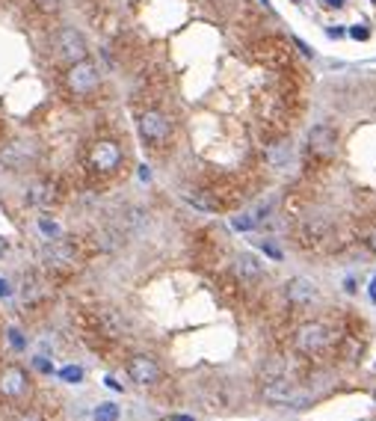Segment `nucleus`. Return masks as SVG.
I'll list each match as a JSON object with an SVG mask.
<instances>
[{
    "instance_id": "obj_1",
    "label": "nucleus",
    "mask_w": 376,
    "mask_h": 421,
    "mask_svg": "<svg viewBox=\"0 0 376 421\" xmlns=\"http://www.w3.org/2000/svg\"><path fill=\"white\" fill-rule=\"evenodd\" d=\"M98 81H101V72H98V65L89 63V60H80V63H71L69 65V74H65V83H69V90L74 95H89Z\"/></svg>"
},
{
    "instance_id": "obj_2",
    "label": "nucleus",
    "mask_w": 376,
    "mask_h": 421,
    "mask_svg": "<svg viewBox=\"0 0 376 421\" xmlns=\"http://www.w3.org/2000/svg\"><path fill=\"white\" fill-rule=\"evenodd\" d=\"M169 119H166L160 110H146V113L139 116V137L142 142H148V146H163L166 140H169Z\"/></svg>"
},
{
    "instance_id": "obj_3",
    "label": "nucleus",
    "mask_w": 376,
    "mask_h": 421,
    "mask_svg": "<svg viewBox=\"0 0 376 421\" xmlns=\"http://www.w3.org/2000/svg\"><path fill=\"white\" fill-rule=\"evenodd\" d=\"M296 350L302 353H320L329 345V327L320 324V320H308V324H300V329L293 332Z\"/></svg>"
},
{
    "instance_id": "obj_4",
    "label": "nucleus",
    "mask_w": 376,
    "mask_h": 421,
    "mask_svg": "<svg viewBox=\"0 0 376 421\" xmlns=\"http://www.w3.org/2000/svg\"><path fill=\"white\" fill-rule=\"evenodd\" d=\"M89 163H92V170L95 172H116L119 166H121V149H119V142L113 140H98L92 151H89Z\"/></svg>"
},
{
    "instance_id": "obj_5",
    "label": "nucleus",
    "mask_w": 376,
    "mask_h": 421,
    "mask_svg": "<svg viewBox=\"0 0 376 421\" xmlns=\"http://www.w3.org/2000/svg\"><path fill=\"white\" fill-rule=\"evenodd\" d=\"M128 377L134 380L137 386H142V389H148V386H157L160 383V365L154 362L151 356H146V353H137V356H130L128 362Z\"/></svg>"
},
{
    "instance_id": "obj_6",
    "label": "nucleus",
    "mask_w": 376,
    "mask_h": 421,
    "mask_svg": "<svg viewBox=\"0 0 376 421\" xmlns=\"http://www.w3.org/2000/svg\"><path fill=\"white\" fill-rule=\"evenodd\" d=\"M27 389H30V377L24 368L9 365V368L0 371V395H3L6 401H21V397L27 395Z\"/></svg>"
},
{
    "instance_id": "obj_7",
    "label": "nucleus",
    "mask_w": 376,
    "mask_h": 421,
    "mask_svg": "<svg viewBox=\"0 0 376 421\" xmlns=\"http://www.w3.org/2000/svg\"><path fill=\"white\" fill-rule=\"evenodd\" d=\"M57 51H60V57L71 65V63L86 60V51L89 48H86V39L74 27H62L57 33Z\"/></svg>"
},
{
    "instance_id": "obj_8",
    "label": "nucleus",
    "mask_w": 376,
    "mask_h": 421,
    "mask_svg": "<svg viewBox=\"0 0 376 421\" xmlns=\"http://www.w3.org/2000/svg\"><path fill=\"white\" fill-rule=\"evenodd\" d=\"M308 149H311V154L314 158H320V160H329L332 154H335V149H338V134H335V128L332 125H314L311 128V134H308Z\"/></svg>"
},
{
    "instance_id": "obj_9",
    "label": "nucleus",
    "mask_w": 376,
    "mask_h": 421,
    "mask_svg": "<svg viewBox=\"0 0 376 421\" xmlns=\"http://www.w3.org/2000/svg\"><path fill=\"white\" fill-rule=\"evenodd\" d=\"M42 258H45L48 267L53 270H62V267H74L77 261V252L69 240H51L45 249H42Z\"/></svg>"
},
{
    "instance_id": "obj_10",
    "label": "nucleus",
    "mask_w": 376,
    "mask_h": 421,
    "mask_svg": "<svg viewBox=\"0 0 376 421\" xmlns=\"http://www.w3.org/2000/svg\"><path fill=\"white\" fill-rule=\"evenodd\" d=\"M284 294L293 306H308V303L317 300V285L308 279V276H293V279L284 285Z\"/></svg>"
},
{
    "instance_id": "obj_11",
    "label": "nucleus",
    "mask_w": 376,
    "mask_h": 421,
    "mask_svg": "<svg viewBox=\"0 0 376 421\" xmlns=\"http://www.w3.org/2000/svg\"><path fill=\"white\" fill-rule=\"evenodd\" d=\"M36 160V149L30 146V142H9V146L0 151V163L9 166V170H21V166H27Z\"/></svg>"
},
{
    "instance_id": "obj_12",
    "label": "nucleus",
    "mask_w": 376,
    "mask_h": 421,
    "mask_svg": "<svg viewBox=\"0 0 376 421\" xmlns=\"http://www.w3.org/2000/svg\"><path fill=\"white\" fill-rule=\"evenodd\" d=\"M234 273L240 276L243 282H255V279H261V261L255 258V256H249V252H240V256L234 258Z\"/></svg>"
},
{
    "instance_id": "obj_13",
    "label": "nucleus",
    "mask_w": 376,
    "mask_h": 421,
    "mask_svg": "<svg viewBox=\"0 0 376 421\" xmlns=\"http://www.w3.org/2000/svg\"><path fill=\"white\" fill-rule=\"evenodd\" d=\"M264 397H267L270 404H293L296 395L291 392V386H287L284 380H273L267 383V389H264Z\"/></svg>"
},
{
    "instance_id": "obj_14",
    "label": "nucleus",
    "mask_w": 376,
    "mask_h": 421,
    "mask_svg": "<svg viewBox=\"0 0 376 421\" xmlns=\"http://www.w3.org/2000/svg\"><path fill=\"white\" fill-rule=\"evenodd\" d=\"M27 199H30L33 205H48L51 199H53V196H51V184H45V181L33 184V187H30V196H27Z\"/></svg>"
},
{
    "instance_id": "obj_15",
    "label": "nucleus",
    "mask_w": 376,
    "mask_h": 421,
    "mask_svg": "<svg viewBox=\"0 0 376 421\" xmlns=\"http://www.w3.org/2000/svg\"><path fill=\"white\" fill-rule=\"evenodd\" d=\"M92 418H95V421H119V404H113V401L98 404Z\"/></svg>"
},
{
    "instance_id": "obj_16",
    "label": "nucleus",
    "mask_w": 376,
    "mask_h": 421,
    "mask_svg": "<svg viewBox=\"0 0 376 421\" xmlns=\"http://www.w3.org/2000/svg\"><path fill=\"white\" fill-rule=\"evenodd\" d=\"M287 158H291V151H287L284 142H273V146L267 149V160H270V163H275V166H284V163H287Z\"/></svg>"
},
{
    "instance_id": "obj_17",
    "label": "nucleus",
    "mask_w": 376,
    "mask_h": 421,
    "mask_svg": "<svg viewBox=\"0 0 376 421\" xmlns=\"http://www.w3.org/2000/svg\"><path fill=\"white\" fill-rule=\"evenodd\" d=\"M60 380H62V383L77 386V383L83 380V368H77V365H65V368L60 371Z\"/></svg>"
},
{
    "instance_id": "obj_18",
    "label": "nucleus",
    "mask_w": 376,
    "mask_h": 421,
    "mask_svg": "<svg viewBox=\"0 0 376 421\" xmlns=\"http://www.w3.org/2000/svg\"><path fill=\"white\" fill-rule=\"evenodd\" d=\"M21 297H24V303H36L39 297H42V285H36L33 279H27V285H24V291H21Z\"/></svg>"
},
{
    "instance_id": "obj_19",
    "label": "nucleus",
    "mask_w": 376,
    "mask_h": 421,
    "mask_svg": "<svg viewBox=\"0 0 376 421\" xmlns=\"http://www.w3.org/2000/svg\"><path fill=\"white\" fill-rule=\"evenodd\" d=\"M347 33H350V36L356 39V42H368V39H370V30L364 27V24H356V27H350Z\"/></svg>"
},
{
    "instance_id": "obj_20",
    "label": "nucleus",
    "mask_w": 376,
    "mask_h": 421,
    "mask_svg": "<svg viewBox=\"0 0 376 421\" xmlns=\"http://www.w3.org/2000/svg\"><path fill=\"white\" fill-rule=\"evenodd\" d=\"M60 3H62V0H36V6H39L45 15H53V13H57Z\"/></svg>"
},
{
    "instance_id": "obj_21",
    "label": "nucleus",
    "mask_w": 376,
    "mask_h": 421,
    "mask_svg": "<svg viewBox=\"0 0 376 421\" xmlns=\"http://www.w3.org/2000/svg\"><path fill=\"white\" fill-rule=\"evenodd\" d=\"M6 336H9V345H12L15 350H24V336H21V329L12 327V329L6 332Z\"/></svg>"
},
{
    "instance_id": "obj_22",
    "label": "nucleus",
    "mask_w": 376,
    "mask_h": 421,
    "mask_svg": "<svg viewBox=\"0 0 376 421\" xmlns=\"http://www.w3.org/2000/svg\"><path fill=\"white\" fill-rule=\"evenodd\" d=\"M39 226H42V231H45V235H51V238H57V235H60V229L53 226V223H48V220H42Z\"/></svg>"
},
{
    "instance_id": "obj_23",
    "label": "nucleus",
    "mask_w": 376,
    "mask_h": 421,
    "mask_svg": "<svg viewBox=\"0 0 376 421\" xmlns=\"http://www.w3.org/2000/svg\"><path fill=\"white\" fill-rule=\"evenodd\" d=\"M33 365H36V368H39L42 374H48V371H51V362H48L45 356H36V362H33Z\"/></svg>"
},
{
    "instance_id": "obj_24",
    "label": "nucleus",
    "mask_w": 376,
    "mask_h": 421,
    "mask_svg": "<svg viewBox=\"0 0 376 421\" xmlns=\"http://www.w3.org/2000/svg\"><path fill=\"white\" fill-rule=\"evenodd\" d=\"M296 48H300V51H302V57H308V60H311V57H314V51H311V48H308V45H305V42H300V39H296Z\"/></svg>"
},
{
    "instance_id": "obj_25",
    "label": "nucleus",
    "mask_w": 376,
    "mask_h": 421,
    "mask_svg": "<svg viewBox=\"0 0 376 421\" xmlns=\"http://www.w3.org/2000/svg\"><path fill=\"white\" fill-rule=\"evenodd\" d=\"M15 421H42V415L39 413H21Z\"/></svg>"
},
{
    "instance_id": "obj_26",
    "label": "nucleus",
    "mask_w": 376,
    "mask_h": 421,
    "mask_svg": "<svg viewBox=\"0 0 376 421\" xmlns=\"http://www.w3.org/2000/svg\"><path fill=\"white\" fill-rule=\"evenodd\" d=\"M264 249H267V256H273V258H279V261H282V249H275L273 243H264Z\"/></svg>"
},
{
    "instance_id": "obj_27",
    "label": "nucleus",
    "mask_w": 376,
    "mask_h": 421,
    "mask_svg": "<svg viewBox=\"0 0 376 421\" xmlns=\"http://www.w3.org/2000/svg\"><path fill=\"white\" fill-rule=\"evenodd\" d=\"M344 291L347 294H356V279H352V276H350V279H344Z\"/></svg>"
},
{
    "instance_id": "obj_28",
    "label": "nucleus",
    "mask_w": 376,
    "mask_h": 421,
    "mask_svg": "<svg viewBox=\"0 0 376 421\" xmlns=\"http://www.w3.org/2000/svg\"><path fill=\"white\" fill-rule=\"evenodd\" d=\"M368 297H370V303H376V276L370 279V288H368Z\"/></svg>"
},
{
    "instance_id": "obj_29",
    "label": "nucleus",
    "mask_w": 376,
    "mask_h": 421,
    "mask_svg": "<svg viewBox=\"0 0 376 421\" xmlns=\"http://www.w3.org/2000/svg\"><path fill=\"white\" fill-rule=\"evenodd\" d=\"M344 33H347V30H338V27H332V30H329V36H332V39H341V36H344Z\"/></svg>"
},
{
    "instance_id": "obj_30",
    "label": "nucleus",
    "mask_w": 376,
    "mask_h": 421,
    "mask_svg": "<svg viewBox=\"0 0 376 421\" xmlns=\"http://www.w3.org/2000/svg\"><path fill=\"white\" fill-rule=\"evenodd\" d=\"M104 383H107V386H110V389H116V392H121V386H119V383H116V380H113V377H107V380H104Z\"/></svg>"
},
{
    "instance_id": "obj_31",
    "label": "nucleus",
    "mask_w": 376,
    "mask_h": 421,
    "mask_svg": "<svg viewBox=\"0 0 376 421\" xmlns=\"http://www.w3.org/2000/svg\"><path fill=\"white\" fill-rule=\"evenodd\" d=\"M368 247L376 252V231H370V235H368Z\"/></svg>"
},
{
    "instance_id": "obj_32",
    "label": "nucleus",
    "mask_w": 376,
    "mask_h": 421,
    "mask_svg": "<svg viewBox=\"0 0 376 421\" xmlns=\"http://www.w3.org/2000/svg\"><path fill=\"white\" fill-rule=\"evenodd\" d=\"M0 297H9V285L3 279H0Z\"/></svg>"
},
{
    "instance_id": "obj_33",
    "label": "nucleus",
    "mask_w": 376,
    "mask_h": 421,
    "mask_svg": "<svg viewBox=\"0 0 376 421\" xmlns=\"http://www.w3.org/2000/svg\"><path fill=\"white\" fill-rule=\"evenodd\" d=\"M169 421H196V418L193 415H172Z\"/></svg>"
},
{
    "instance_id": "obj_34",
    "label": "nucleus",
    "mask_w": 376,
    "mask_h": 421,
    "mask_svg": "<svg viewBox=\"0 0 376 421\" xmlns=\"http://www.w3.org/2000/svg\"><path fill=\"white\" fill-rule=\"evenodd\" d=\"M326 3H329V6H335V9H338V6H344V0H326Z\"/></svg>"
}]
</instances>
